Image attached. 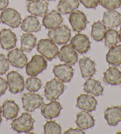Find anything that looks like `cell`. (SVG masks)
I'll use <instances>...</instances> for the list:
<instances>
[{
	"instance_id": "1",
	"label": "cell",
	"mask_w": 121,
	"mask_h": 134,
	"mask_svg": "<svg viewBox=\"0 0 121 134\" xmlns=\"http://www.w3.org/2000/svg\"><path fill=\"white\" fill-rule=\"evenodd\" d=\"M34 119L29 113L24 112L18 118L14 119L11 126L17 133H28L33 129Z\"/></svg>"
},
{
	"instance_id": "2",
	"label": "cell",
	"mask_w": 121,
	"mask_h": 134,
	"mask_svg": "<svg viewBox=\"0 0 121 134\" xmlns=\"http://www.w3.org/2000/svg\"><path fill=\"white\" fill-rule=\"evenodd\" d=\"M71 30L66 25H61L57 28L51 29L48 36L56 44L61 45L68 43L71 38Z\"/></svg>"
},
{
	"instance_id": "3",
	"label": "cell",
	"mask_w": 121,
	"mask_h": 134,
	"mask_svg": "<svg viewBox=\"0 0 121 134\" xmlns=\"http://www.w3.org/2000/svg\"><path fill=\"white\" fill-rule=\"evenodd\" d=\"M37 51L49 61H52L58 56V48L50 39H41L37 45Z\"/></svg>"
},
{
	"instance_id": "4",
	"label": "cell",
	"mask_w": 121,
	"mask_h": 134,
	"mask_svg": "<svg viewBox=\"0 0 121 134\" xmlns=\"http://www.w3.org/2000/svg\"><path fill=\"white\" fill-rule=\"evenodd\" d=\"M65 90V85L61 80L54 78L46 82L45 87V96L48 100H57Z\"/></svg>"
},
{
	"instance_id": "5",
	"label": "cell",
	"mask_w": 121,
	"mask_h": 134,
	"mask_svg": "<svg viewBox=\"0 0 121 134\" xmlns=\"http://www.w3.org/2000/svg\"><path fill=\"white\" fill-rule=\"evenodd\" d=\"M45 59L41 55L35 54L26 66V72L30 76H36L47 68Z\"/></svg>"
},
{
	"instance_id": "6",
	"label": "cell",
	"mask_w": 121,
	"mask_h": 134,
	"mask_svg": "<svg viewBox=\"0 0 121 134\" xmlns=\"http://www.w3.org/2000/svg\"><path fill=\"white\" fill-rule=\"evenodd\" d=\"M23 108L28 112H33L43 104V99L40 94L33 92L25 93L22 97Z\"/></svg>"
},
{
	"instance_id": "7",
	"label": "cell",
	"mask_w": 121,
	"mask_h": 134,
	"mask_svg": "<svg viewBox=\"0 0 121 134\" xmlns=\"http://www.w3.org/2000/svg\"><path fill=\"white\" fill-rule=\"evenodd\" d=\"M7 82L9 91L13 94L20 93L24 89V78L17 71H11L7 74Z\"/></svg>"
},
{
	"instance_id": "8",
	"label": "cell",
	"mask_w": 121,
	"mask_h": 134,
	"mask_svg": "<svg viewBox=\"0 0 121 134\" xmlns=\"http://www.w3.org/2000/svg\"><path fill=\"white\" fill-rule=\"evenodd\" d=\"M0 20L4 24L10 26L11 28H17L22 23V18L20 13L13 8H7L3 10Z\"/></svg>"
},
{
	"instance_id": "9",
	"label": "cell",
	"mask_w": 121,
	"mask_h": 134,
	"mask_svg": "<svg viewBox=\"0 0 121 134\" xmlns=\"http://www.w3.org/2000/svg\"><path fill=\"white\" fill-rule=\"evenodd\" d=\"M69 22L73 30L80 33L85 29L88 21L84 13L81 11L75 10L69 15Z\"/></svg>"
},
{
	"instance_id": "10",
	"label": "cell",
	"mask_w": 121,
	"mask_h": 134,
	"mask_svg": "<svg viewBox=\"0 0 121 134\" xmlns=\"http://www.w3.org/2000/svg\"><path fill=\"white\" fill-rule=\"evenodd\" d=\"M8 62L11 66L18 69H23L27 63V57L23 51L16 48L10 51L7 54Z\"/></svg>"
},
{
	"instance_id": "11",
	"label": "cell",
	"mask_w": 121,
	"mask_h": 134,
	"mask_svg": "<svg viewBox=\"0 0 121 134\" xmlns=\"http://www.w3.org/2000/svg\"><path fill=\"white\" fill-rule=\"evenodd\" d=\"M58 57L60 61L69 65L75 64L78 61V54L70 44H65L58 52Z\"/></svg>"
},
{
	"instance_id": "12",
	"label": "cell",
	"mask_w": 121,
	"mask_h": 134,
	"mask_svg": "<svg viewBox=\"0 0 121 134\" xmlns=\"http://www.w3.org/2000/svg\"><path fill=\"white\" fill-rule=\"evenodd\" d=\"M90 43L88 37L83 34H76L70 41V45L80 54H84L89 50Z\"/></svg>"
},
{
	"instance_id": "13",
	"label": "cell",
	"mask_w": 121,
	"mask_h": 134,
	"mask_svg": "<svg viewBox=\"0 0 121 134\" xmlns=\"http://www.w3.org/2000/svg\"><path fill=\"white\" fill-rule=\"evenodd\" d=\"M53 73L62 82L68 83L73 77L74 69L68 64H60L53 67Z\"/></svg>"
},
{
	"instance_id": "14",
	"label": "cell",
	"mask_w": 121,
	"mask_h": 134,
	"mask_svg": "<svg viewBox=\"0 0 121 134\" xmlns=\"http://www.w3.org/2000/svg\"><path fill=\"white\" fill-rule=\"evenodd\" d=\"M48 5L46 0H33L27 4V11L32 15L44 17L48 12Z\"/></svg>"
},
{
	"instance_id": "15",
	"label": "cell",
	"mask_w": 121,
	"mask_h": 134,
	"mask_svg": "<svg viewBox=\"0 0 121 134\" xmlns=\"http://www.w3.org/2000/svg\"><path fill=\"white\" fill-rule=\"evenodd\" d=\"M97 101L94 96L88 94H81L77 99L76 106L79 109L93 112L96 109Z\"/></svg>"
},
{
	"instance_id": "16",
	"label": "cell",
	"mask_w": 121,
	"mask_h": 134,
	"mask_svg": "<svg viewBox=\"0 0 121 134\" xmlns=\"http://www.w3.org/2000/svg\"><path fill=\"white\" fill-rule=\"evenodd\" d=\"M62 105L59 102L52 100L48 104H43L41 107V114L46 119H52L59 116L62 110Z\"/></svg>"
},
{
	"instance_id": "17",
	"label": "cell",
	"mask_w": 121,
	"mask_h": 134,
	"mask_svg": "<svg viewBox=\"0 0 121 134\" xmlns=\"http://www.w3.org/2000/svg\"><path fill=\"white\" fill-rule=\"evenodd\" d=\"M17 38L10 29H4L0 31V44L4 50H9L16 46Z\"/></svg>"
},
{
	"instance_id": "18",
	"label": "cell",
	"mask_w": 121,
	"mask_h": 134,
	"mask_svg": "<svg viewBox=\"0 0 121 134\" xmlns=\"http://www.w3.org/2000/svg\"><path fill=\"white\" fill-rule=\"evenodd\" d=\"M63 22V18L57 10H52L44 16L42 25L47 29H53L59 27Z\"/></svg>"
},
{
	"instance_id": "19",
	"label": "cell",
	"mask_w": 121,
	"mask_h": 134,
	"mask_svg": "<svg viewBox=\"0 0 121 134\" xmlns=\"http://www.w3.org/2000/svg\"><path fill=\"white\" fill-rule=\"evenodd\" d=\"M102 23L106 29L116 28L121 24V14L115 10H109L104 12Z\"/></svg>"
},
{
	"instance_id": "20",
	"label": "cell",
	"mask_w": 121,
	"mask_h": 134,
	"mask_svg": "<svg viewBox=\"0 0 121 134\" xmlns=\"http://www.w3.org/2000/svg\"><path fill=\"white\" fill-rule=\"evenodd\" d=\"M95 66V62L88 57H84L81 58L79 61V67L82 77L87 79L92 77L96 71Z\"/></svg>"
},
{
	"instance_id": "21",
	"label": "cell",
	"mask_w": 121,
	"mask_h": 134,
	"mask_svg": "<svg viewBox=\"0 0 121 134\" xmlns=\"http://www.w3.org/2000/svg\"><path fill=\"white\" fill-rule=\"evenodd\" d=\"M104 118L109 126H116L121 121V106L108 108L104 111Z\"/></svg>"
},
{
	"instance_id": "22",
	"label": "cell",
	"mask_w": 121,
	"mask_h": 134,
	"mask_svg": "<svg viewBox=\"0 0 121 134\" xmlns=\"http://www.w3.org/2000/svg\"><path fill=\"white\" fill-rule=\"evenodd\" d=\"M75 123L78 128L85 130L94 126L95 119L89 112L83 110L77 114Z\"/></svg>"
},
{
	"instance_id": "23",
	"label": "cell",
	"mask_w": 121,
	"mask_h": 134,
	"mask_svg": "<svg viewBox=\"0 0 121 134\" xmlns=\"http://www.w3.org/2000/svg\"><path fill=\"white\" fill-rule=\"evenodd\" d=\"M20 27L22 31L27 33H37L41 30V25L36 16L29 15L23 20Z\"/></svg>"
},
{
	"instance_id": "24",
	"label": "cell",
	"mask_w": 121,
	"mask_h": 134,
	"mask_svg": "<svg viewBox=\"0 0 121 134\" xmlns=\"http://www.w3.org/2000/svg\"><path fill=\"white\" fill-rule=\"evenodd\" d=\"M83 90L87 93H91L94 96H102L103 93V87L99 80L92 78H87L83 85Z\"/></svg>"
},
{
	"instance_id": "25",
	"label": "cell",
	"mask_w": 121,
	"mask_h": 134,
	"mask_svg": "<svg viewBox=\"0 0 121 134\" xmlns=\"http://www.w3.org/2000/svg\"><path fill=\"white\" fill-rule=\"evenodd\" d=\"M3 115L7 120H10L17 116L20 108L14 100L7 99L2 106Z\"/></svg>"
},
{
	"instance_id": "26",
	"label": "cell",
	"mask_w": 121,
	"mask_h": 134,
	"mask_svg": "<svg viewBox=\"0 0 121 134\" xmlns=\"http://www.w3.org/2000/svg\"><path fill=\"white\" fill-rule=\"evenodd\" d=\"M103 81L110 85L121 84V71L115 67H110L104 73Z\"/></svg>"
},
{
	"instance_id": "27",
	"label": "cell",
	"mask_w": 121,
	"mask_h": 134,
	"mask_svg": "<svg viewBox=\"0 0 121 134\" xmlns=\"http://www.w3.org/2000/svg\"><path fill=\"white\" fill-rule=\"evenodd\" d=\"M106 61L113 66H118L121 64V45L115 46L109 48L106 54Z\"/></svg>"
},
{
	"instance_id": "28",
	"label": "cell",
	"mask_w": 121,
	"mask_h": 134,
	"mask_svg": "<svg viewBox=\"0 0 121 134\" xmlns=\"http://www.w3.org/2000/svg\"><path fill=\"white\" fill-rule=\"evenodd\" d=\"M79 5V0H60L57 8L62 14H68L78 8Z\"/></svg>"
},
{
	"instance_id": "29",
	"label": "cell",
	"mask_w": 121,
	"mask_h": 134,
	"mask_svg": "<svg viewBox=\"0 0 121 134\" xmlns=\"http://www.w3.org/2000/svg\"><path fill=\"white\" fill-rule=\"evenodd\" d=\"M37 38L31 33L23 34L21 37V49L23 52L29 53L36 46Z\"/></svg>"
},
{
	"instance_id": "30",
	"label": "cell",
	"mask_w": 121,
	"mask_h": 134,
	"mask_svg": "<svg viewBox=\"0 0 121 134\" xmlns=\"http://www.w3.org/2000/svg\"><path fill=\"white\" fill-rule=\"evenodd\" d=\"M106 30V28L103 23H102L100 21H97L94 23L92 25L91 36L94 40L101 41L104 38Z\"/></svg>"
},
{
	"instance_id": "31",
	"label": "cell",
	"mask_w": 121,
	"mask_h": 134,
	"mask_svg": "<svg viewBox=\"0 0 121 134\" xmlns=\"http://www.w3.org/2000/svg\"><path fill=\"white\" fill-rule=\"evenodd\" d=\"M104 44L107 47L110 48L116 46L119 41V33L113 29H108L104 35Z\"/></svg>"
},
{
	"instance_id": "32",
	"label": "cell",
	"mask_w": 121,
	"mask_h": 134,
	"mask_svg": "<svg viewBox=\"0 0 121 134\" xmlns=\"http://www.w3.org/2000/svg\"><path fill=\"white\" fill-rule=\"evenodd\" d=\"M25 87L28 91L30 92H36L41 88L42 81L35 76H31L26 80L25 82Z\"/></svg>"
},
{
	"instance_id": "33",
	"label": "cell",
	"mask_w": 121,
	"mask_h": 134,
	"mask_svg": "<svg viewBox=\"0 0 121 134\" xmlns=\"http://www.w3.org/2000/svg\"><path fill=\"white\" fill-rule=\"evenodd\" d=\"M44 133L60 134L61 133V127L55 121H48L44 125Z\"/></svg>"
},
{
	"instance_id": "34",
	"label": "cell",
	"mask_w": 121,
	"mask_h": 134,
	"mask_svg": "<svg viewBox=\"0 0 121 134\" xmlns=\"http://www.w3.org/2000/svg\"><path fill=\"white\" fill-rule=\"evenodd\" d=\"M99 5L106 10H114L121 6V0H98Z\"/></svg>"
},
{
	"instance_id": "35",
	"label": "cell",
	"mask_w": 121,
	"mask_h": 134,
	"mask_svg": "<svg viewBox=\"0 0 121 134\" xmlns=\"http://www.w3.org/2000/svg\"><path fill=\"white\" fill-rule=\"evenodd\" d=\"M9 69L8 59L3 54H0V75H3Z\"/></svg>"
},
{
	"instance_id": "36",
	"label": "cell",
	"mask_w": 121,
	"mask_h": 134,
	"mask_svg": "<svg viewBox=\"0 0 121 134\" xmlns=\"http://www.w3.org/2000/svg\"><path fill=\"white\" fill-rule=\"evenodd\" d=\"M80 3L87 8H95L98 5V0H80Z\"/></svg>"
},
{
	"instance_id": "37",
	"label": "cell",
	"mask_w": 121,
	"mask_h": 134,
	"mask_svg": "<svg viewBox=\"0 0 121 134\" xmlns=\"http://www.w3.org/2000/svg\"><path fill=\"white\" fill-rule=\"evenodd\" d=\"M8 88L7 82L4 78L0 77V97L5 93Z\"/></svg>"
},
{
	"instance_id": "38",
	"label": "cell",
	"mask_w": 121,
	"mask_h": 134,
	"mask_svg": "<svg viewBox=\"0 0 121 134\" xmlns=\"http://www.w3.org/2000/svg\"><path fill=\"white\" fill-rule=\"evenodd\" d=\"M74 133H77V134H84L85 133L84 131H83L82 129L80 128H69L68 130L64 132V134H74Z\"/></svg>"
},
{
	"instance_id": "39",
	"label": "cell",
	"mask_w": 121,
	"mask_h": 134,
	"mask_svg": "<svg viewBox=\"0 0 121 134\" xmlns=\"http://www.w3.org/2000/svg\"><path fill=\"white\" fill-rule=\"evenodd\" d=\"M9 4V0H0V11L7 8Z\"/></svg>"
},
{
	"instance_id": "40",
	"label": "cell",
	"mask_w": 121,
	"mask_h": 134,
	"mask_svg": "<svg viewBox=\"0 0 121 134\" xmlns=\"http://www.w3.org/2000/svg\"><path fill=\"white\" fill-rule=\"evenodd\" d=\"M2 112H3V109H2V107L1 106V105H0V124L1 123V121H2V117H1Z\"/></svg>"
},
{
	"instance_id": "41",
	"label": "cell",
	"mask_w": 121,
	"mask_h": 134,
	"mask_svg": "<svg viewBox=\"0 0 121 134\" xmlns=\"http://www.w3.org/2000/svg\"><path fill=\"white\" fill-rule=\"evenodd\" d=\"M119 41L121 42V27L119 30Z\"/></svg>"
},
{
	"instance_id": "42",
	"label": "cell",
	"mask_w": 121,
	"mask_h": 134,
	"mask_svg": "<svg viewBox=\"0 0 121 134\" xmlns=\"http://www.w3.org/2000/svg\"><path fill=\"white\" fill-rule=\"evenodd\" d=\"M48 1H56V0H48Z\"/></svg>"
},
{
	"instance_id": "43",
	"label": "cell",
	"mask_w": 121,
	"mask_h": 134,
	"mask_svg": "<svg viewBox=\"0 0 121 134\" xmlns=\"http://www.w3.org/2000/svg\"><path fill=\"white\" fill-rule=\"evenodd\" d=\"M26 1H33V0H26Z\"/></svg>"
},
{
	"instance_id": "44",
	"label": "cell",
	"mask_w": 121,
	"mask_h": 134,
	"mask_svg": "<svg viewBox=\"0 0 121 134\" xmlns=\"http://www.w3.org/2000/svg\"><path fill=\"white\" fill-rule=\"evenodd\" d=\"M0 23H1V20H0Z\"/></svg>"
},
{
	"instance_id": "45",
	"label": "cell",
	"mask_w": 121,
	"mask_h": 134,
	"mask_svg": "<svg viewBox=\"0 0 121 134\" xmlns=\"http://www.w3.org/2000/svg\"><path fill=\"white\" fill-rule=\"evenodd\" d=\"M120 68H121V66H120Z\"/></svg>"
}]
</instances>
